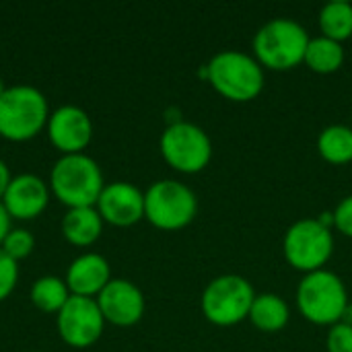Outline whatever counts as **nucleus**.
<instances>
[{
  "label": "nucleus",
  "mask_w": 352,
  "mask_h": 352,
  "mask_svg": "<svg viewBox=\"0 0 352 352\" xmlns=\"http://www.w3.org/2000/svg\"><path fill=\"white\" fill-rule=\"evenodd\" d=\"M204 76L217 93L237 103L256 99L264 89L262 64L239 50H223L214 54L204 66Z\"/></svg>",
  "instance_id": "f257e3e1"
},
{
  "label": "nucleus",
  "mask_w": 352,
  "mask_h": 352,
  "mask_svg": "<svg viewBox=\"0 0 352 352\" xmlns=\"http://www.w3.org/2000/svg\"><path fill=\"white\" fill-rule=\"evenodd\" d=\"M50 188L54 196L68 208L95 206L105 184L99 163L85 155H62L50 173Z\"/></svg>",
  "instance_id": "f03ea898"
},
{
  "label": "nucleus",
  "mask_w": 352,
  "mask_h": 352,
  "mask_svg": "<svg viewBox=\"0 0 352 352\" xmlns=\"http://www.w3.org/2000/svg\"><path fill=\"white\" fill-rule=\"evenodd\" d=\"M309 39L311 37L301 23L278 16L264 23L254 35V58L262 68L289 70L305 60Z\"/></svg>",
  "instance_id": "7ed1b4c3"
},
{
  "label": "nucleus",
  "mask_w": 352,
  "mask_h": 352,
  "mask_svg": "<svg viewBox=\"0 0 352 352\" xmlns=\"http://www.w3.org/2000/svg\"><path fill=\"white\" fill-rule=\"evenodd\" d=\"M295 297L301 316L318 326L342 322L349 309V293L342 278L326 268L305 274Z\"/></svg>",
  "instance_id": "20e7f679"
},
{
  "label": "nucleus",
  "mask_w": 352,
  "mask_h": 352,
  "mask_svg": "<svg viewBox=\"0 0 352 352\" xmlns=\"http://www.w3.org/2000/svg\"><path fill=\"white\" fill-rule=\"evenodd\" d=\"M47 120V99L37 87L12 85L0 95V136L8 140L33 138Z\"/></svg>",
  "instance_id": "39448f33"
},
{
  "label": "nucleus",
  "mask_w": 352,
  "mask_h": 352,
  "mask_svg": "<svg viewBox=\"0 0 352 352\" xmlns=\"http://www.w3.org/2000/svg\"><path fill=\"white\" fill-rule=\"evenodd\" d=\"M198 212L192 188L175 179H159L144 192V217L163 231L184 229Z\"/></svg>",
  "instance_id": "423d86ee"
},
{
  "label": "nucleus",
  "mask_w": 352,
  "mask_h": 352,
  "mask_svg": "<svg viewBox=\"0 0 352 352\" xmlns=\"http://www.w3.org/2000/svg\"><path fill=\"white\" fill-rule=\"evenodd\" d=\"M287 262L309 274L322 270L334 252V235L322 219H301L293 223L283 241Z\"/></svg>",
  "instance_id": "0eeeda50"
},
{
  "label": "nucleus",
  "mask_w": 352,
  "mask_h": 352,
  "mask_svg": "<svg viewBox=\"0 0 352 352\" xmlns=\"http://www.w3.org/2000/svg\"><path fill=\"white\" fill-rule=\"evenodd\" d=\"M256 299L254 287L239 274L212 278L202 293V314L214 326H235L248 320Z\"/></svg>",
  "instance_id": "6e6552de"
},
{
  "label": "nucleus",
  "mask_w": 352,
  "mask_h": 352,
  "mask_svg": "<svg viewBox=\"0 0 352 352\" xmlns=\"http://www.w3.org/2000/svg\"><path fill=\"white\" fill-rule=\"evenodd\" d=\"M163 159L182 173H198L212 159L210 136L192 122H171L161 134Z\"/></svg>",
  "instance_id": "1a4fd4ad"
},
{
  "label": "nucleus",
  "mask_w": 352,
  "mask_h": 352,
  "mask_svg": "<svg viewBox=\"0 0 352 352\" xmlns=\"http://www.w3.org/2000/svg\"><path fill=\"white\" fill-rule=\"evenodd\" d=\"M103 324L105 318L97 299L80 295H70L56 318L60 338L74 349H87L97 342L103 332Z\"/></svg>",
  "instance_id": "9d476101"
},
{
  "label": "nucleus",
  "mask_w": 352,
  "mask_h": 352,
  "mask_svg": "<svg viewBox=\"0 0 352 352\" xmlns=\"http://www.w3.org/2000/svg\"><path fill=\"white\" fill-rule=\"evenodd\" d=\"M47 136L56 148L64 155L82 153V148L91 142L93 124L89 113L72 103L60 105L50 113L47 120Z\"/></svg>",
  "instance_id": "9b49d317"
},
{
  "label": "nucleus",
  "mask_w": 352,
  "mask_h": 352,
  "mask_svg": "<svg viewBox=\"0 0 352 352\" xmlns=\"http://www.w3.org/2000/svg\"><path fill=\"white\" fill-rule=\"evenodd\" d=\"M97 305L113 326H134L144 316V295L128 278H111L97 295Z\"/></svg>",
  "instance_id": "f8f14e48"
},
{
  "label": "nucleus",
  "mask_w": 352,
  "mask_h": 352,
  "mask_svg": "<svg viewBox=\"0 0 352 352\" xmlns=\"http://www.w3.org/2000/svg\"><path fill=\"white\" fill-rule=\"evenodd\" d=\"M97 210L103 221L116 227H130L144 217V192L130 182L105 184Z\"/></svg>",
  "instance_id": "ddd939ff"
},
{
  "label": "nucleus",
  "mask_w": 352,
  "mask_h": 352,
  "mask_svg": "<svg viewBox=\"0 0 352 352\" xmlns=\"http://www.w3.org/2000/svg\"><path fill=\"white\" fill-rule=\"evenodd\" d=\"M50 200V188L47 184L35 175V173H19L10 179L2 204L10 219L29 221L41 214Z\"/></svg>",
  "instance_id": "4468645a"
},
{
  "label": "nucleus",
  "mask_w": 352,
  "mask_h": 352,
  "mask_svg": "<svg viewBox=\"0 0 352 352\" xmlns=\"http://www.w3.org/2000/svg\"><path fill=\"white\" fill-rule=\"evenodd\" d=\"M111 280V270L109 262L97 254V252H87L74 258L66 270V285L72 295L80 297H93L103 291V287Z\"/></svg>",
  "instance_id": "2eb2a0df"
},
{
  "label": "nucleus",
  "mask_w": 352,
  "mask_h": 352,
  "mask_svg": "<svg viewBox=\"0 0 352 352\" xmlns=\"http://www.w3.org/2000/svg\"><path fill=\"white\" fill-rule=\"evenodd\" d=\"M103 231V219L95 206L68 208L62 219V235L74 245H91Z\"/></svg>",
  "instance_id": "dca6fc26"
},
{
  "label": "nucleus",
  "mask_w": 352,
  "mask_h": 352,
  "mask_svg": "<svg viewBox=\"0 0 352 352\" xmlns=\"http://www.w3.org/2000/svg\"><path fill=\"white\" fill-rule=\"evenodd\" d=\"M289 318H291L289 305L276 293L256 295V299L252 303V309H250V316H248V320L260 332H266V334L280 332L289 324Z\"/></svg>",
  "instance_id": "f3484780"
},
{
  "label": "nucleus",
  "mask_w": 352,
  "mask_h": 352,
  "mask_svg": "<svg viewBox=\"0 0 352 352\" xmlns=\"http://www.w3.org/2000/svg\"><path fill=\"white\" fill-rule=\"evenodd\" d=\"M318 153L332 165H344L352 161V126L332 124L318 136Z\"/></svg>",
  "instance_id": "a211bd4d"
},
{
  "label": "nucleus",
  "mask_w": 352,
  "mask_h": 352,
  "mask_svg": "<svg viewBox=\"0 0 352 352\" xmlns=\"http://www.w3.org/2000/svg\"><path fill=\"white\" fill-rule=\"evenodd\" d=\"M303 62L318 74H332L344 64V47L340 41H334L324 35L311 37Z\"/></svg>",
  "instance_id": "6ab92c4d"
},
{
  "label": "nucleus",
  "mask_w": 352,
  "mask_h": 352,
  "mask_svg": "<svg viewBox=\"0 0 352 352\" xmlns=\"http://www.w3.org/2000/svg\"><path fill=\"white\" fill-rule=\"evenodd\" d=\"M318 21L324 37L342 43L352 35V4L346 0H332L322 6Z\"/></svg>",
  "instance_id": "aec40b11"
},
{
  "label": "nucleus",
  "mask_w": 352,
  "mask_h": 352,
  "mask_svg": "<svg viewBox=\"0 0 352 352\" xmlns=\"http://www.w3.org/2000/svg\"><path fill=\"white\" fill-rule=\"evenodd\" d=\"M70 291L66 280H62L60 276H39L33 287H31V301L35 307H39L41 311L47 314H58L62 309V305L68 301Z\"/></svg>",
  "instance_id": "412c9836"
},
{
  "label": "nucleus",
  "mask_w": 352,
  "mask_h": 352,
  "mask_svg": "<svg viewBox=\"0 0 352 352\" xmlns=\"http://www.w3.org/2000/svg\"><path fill=\"white\" fill-rule=\"evenodd\" d=\"M33 245H35V239L27 229H10L0 248L12 260H21V258H27L33 252Z\"/></svg>",
  "instance_id": "4be33fe9"
},
{
  "label": "nucleus",
  "mask_w": 352,
  "mask_h": 352,
  "mask_svg": "<svg viewBox=\"0 0 352 352\" xmlns=\"http://www.w3.org/2000/svg\"><path fill=\"white\" fill-rule=\"evenodd\" d=\"M19 280V264L0 248V301L6 299Z\"/></svg>",
  "instance_id": "5701e85b"
},
{
  "label": "nucleus",
  "mask_w": 352,
  "mask_h": 352,
  "mask_svg": "<svg viewBox=\"0 0 352 352\" xmlns=\"http://www.w3.org/2000/svg\"><path fill=\"white\" fill-rule=\"evenodd\" d=\"M326 346L328 352H352V324L338 322L330 326Z\"/></svg>",
  "instance_id": "b1692460"
},
{
  "label": "nucleus",
  "mask_w": 352,
  "mask_h": 352,
  "mask_svg": "<svg viewBox=\"0 0 352 352\" xmlns=\"http://www.w3.org/2000/svg\"><path fill=\"white\" fill-rule=\"evenodd\" d=\"M332 217H334V227L342 235L352 237V194L346 196L344 200H340V204L336 206Z\"/></svg>",
  "instance_id": "393cba45"
},
{
  "label": "nucleus",
  "mask_w": 352,
  "mask_h": 352,
  "mask_svg": "<svg viewBox=\"0 0 352 352\" xmlns=\"http://www.w3.org/2000/svg\"><path fill=\"white\" fill-rule=\"evenodd\" d=\"M8 231H10V214L6 212L4 204L0 202V245L4 241V237L8 235Z\"/></svg>",
  "instance_id": "a878e982"
},
{
  "label": "nucleus",
  "mask_w": 352,
  "mask_h": 352,
  "mask_svg": "<svg viewBox=\"0 0 352 352\" xmlns=\"http://www.w3.org/2000/svg\"><path fill=\"white\" fill-rule=\"evenodd\" d=\"M10 179H12L10 169H8V165L0 159V198L4 196V192H6V188H8V184H10Z\"/></svg>",
  "instance_id": "bb28decb"
},
{
  "label": "nucleus",
  "mask_w": 352,
  "mask_h": 352,
  "mask_svg": "<svg viewBox=\"0 0 352 352\" xmlns=\"http://www.w3.org/2000/svg\"><path fill=\"white\" fill-rule=\"evenodd\" d=\"M4 91H6V87H4V80H2V78H0V95H2V93H4Z\"/></svg>",
  "instance_id": "cd10ccee"
}]
</instances>
